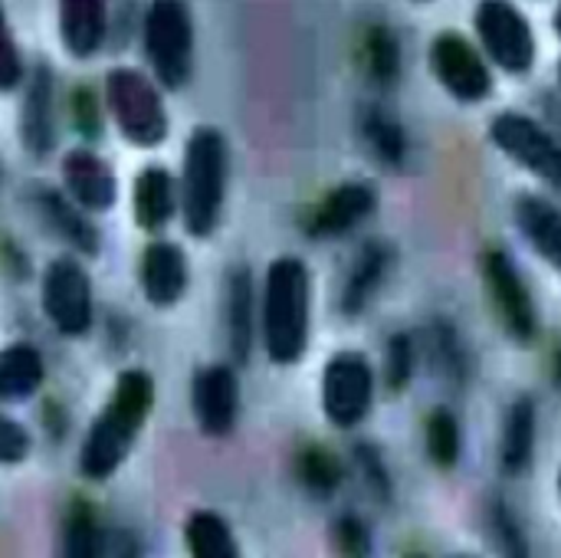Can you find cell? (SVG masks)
Returning <instances> with one entry per match:
<instances>
[{
    "instance_id": "21",
    "label": "cell",
    "mask_w": 561,
    "mask_h": 558,
    "mask_svg": "<svg viewBox=\"0 0 561 558\" xmlns=\"http://www.w3.org/2000/svg\"><path fill=\"white\" fill-rule=\"evenodd\" d=\"M108 33V0H59V36L72 59H89Z\"/></svg>"
},
{
    "instance_id": "35",
    "label": "cell",
    "mask_w": 561,
    "mask_h": 558,
    "mask_svg": "<svg viewBox=\"0 0 561 558\" xmlns=\"http://www.w3.org/2000/svg\"><path fill=\"white\" fill-rule=\"evenodd\" d=\"M332 536H335V546L345 556H368L371 553V533H368V526L358 516H342L335 523Z\"/></svg>"
},
{
    "instance_id": "10",
    "label": "cell",
    "mask_w": 561,
    "mask_h": 558,
    "mask_svg": "<svg viewBox=\"0 0 561 558\" xmlns=\"http://www.w3.org/2000/svg\"><path fill=\"white\" fill-rule=\"evenodd\" d=\"M483 280H486V289H490V299H493V309L503 322V329L510 332V339L529 345L536 342L539 335V306H536V296L529 289V283L523 280L516 260L500 250V247H490L483 253Z\"/></svg>"
},
{
    "instance_id": "4",
    "label": "cell",
    "mask_w": 561,
    "mask_h": 558,
    "mask_svg": "<svg viewBox=\"0 0 561 558\" xmlns=\"http://www.w3.org/2000/svg\"><path fill=\"white\" fill-rule=\"evenodd\" d=\"M105 109L118 135L135 148H158L171 135V115L161 82L131 66H115L105 76Z\"/></svg>"
},
{
    "instance_id": "41",
    "label": "cell",
    "mask_w": 561,
    "mask_h": 558,
    "mask_svg": "<svg viewBox=\"0 0 561 558\" xmlns=\"http://www.w3.org/2000/svg\"><path fill=\"white\" fill-rule=\"evenodd\" d=\"M559 497H561V470H559Z\"/></svg>"
},
{
    "instance_id": "26",
    "label": "cell",
    "mask_w": 561,
    "mask_h": 558,
    "mask_svg": "<svg viewBox=\"0 0 561 558\" xmlns=\"http://www.w3.org/2000/svg\"><path fill=\"white\" fill-rule=\"evenodd\" d=\"M424 444H427V457L440 467V470H454L463 457V431L460 421L454 418V411L447 408H434L427 424H424Z\"/></svg>"
},
{
    "instance_id": "32",
    "label": "cell",
    "mask_w": 561,
    "mask_h": 558,
    "mask_svg": "<svg viewBox=\"0 0 561 558\" xmlns=\"http://www.w3.org/2000/svg\"><path fill=\"white\" fill-rule=\"evenodd\" d=\"M23 79H26L23 53L16 46V36H13L3 3H0V92H13Z\"/></svg>"
},
{
    "instance_id": "7",
    "label": "cell",
    "mask_w": 561,
    "mask_h": 558,
    "mask_svg": "<svg viewBox=\"0 0 561 558\" xmlns=\"http://www.w3.org/2000/svg\"><path fill=\"white\" fill-rule=\"evenodd\" d=\"M473 26L480 36V49L503 72L526 76L536 66L539 43L533 23L513 0H480L473 13Z\"/></svg>"
},
{
    "instance_id": "13",
    "label": "cell",
    "mask_w": 561,
    "mask_h": 558,
    "mask_svg": "<svg viewBox=\"0 0 561 558\" xmlns=\"http://www.w3.org/2000/svg\"><path fill=\"white\" fill-rule=\"evenodd\" d=\"M62 191L89 214H105L118 201V174L108 158L92 148H72L59 164Z\"/></svg>"
},
{
    "instance_id": "37",
    "label": "cell",
    "mask_w": 561,
    "mask_h": 558,
    "mask_svg": "<svg viewBox=\"0 0 561 558\" xmlns=\"http://www.w3.org/2000/svg\"><path fill=\"white\" fill-rule=\"evenodd\" d=\"M496 523L503 526L500 539L506 543V549H510V553H526V546H523V536L516 533V523H513V516H510V513H506L503 506L496 510Z\"/></svg>"
},
{
    "instance_id": "22",
    "label": "cell",
    "mask_w": 561,
    "mask_h": 558,
    "mask_svg": "<svg viewBox=\"0 0 561 558\" xmlns=\"http://www.w3.org/2000/svg\"><path fill=\"white\" fill-rule=\"evenodd\" d=\"M46 382L43 352L33 342H10L0 349V401L20 405L30 401Z\"/></svg>"
},
{
    "instance_id": "3",
    "label": "cell",
    "mask_w": 561,
    "mask_h": 558,
    "mask_svg": "<svg viewBox=\"0 0 561 558\" xmlns=\"http://www.w3.org/2000/svg\"><path fill=\"white\" fill-rule=\"evenodd\" d=\"M227 178H230V145L220 128L197 125L184 148L178 197L181 220L194 240H210L220 227L227 204Z\"/></svg>"
},
{
    "instance_id": "1",
    "label": "cell",
    "mask_w": 561,
    "mask_h": 558,
    "mask_svg": "<svg viewBox=\"0 0 561 558\" xmlns=\"http://www.w3.org/2000/svg\"><path fill=\"white\" fill-rule=\"evenodd\" d=\"M154 398L158 388L145 368H125L115 378V391L89 424L79 451V474L85 480L105 483L108 477L118 474V467L128 460L141 428L154 411Z\"/></svg>"
},
{
    "instance_id": "36",
    "label": "cell",
    "mask_w": 561,
    "mask_h": 558,
    "mask_svg": "<svg viewBox=\"0 0 561 558\" xmlns=\"http://www.w3.org/2000/svg\"><path fill=\"white\" fill-rule=\"evenodd\" d=\"M358 464H362V470H365V477H368V487H371L378 497H388L391 480H388L385 460H381L371 447H362V451H358Z\"/></svg>"
},
{
    "instance_id": "19",
    "label": "cell",
    "mask_w": 561,
    "mask_h": 558,
    "mask_svg": "<svg viewBox=\"0 0 561 558\" xmlns=\"http://www.w3.org/2000/svg\"><path fill=\"white\" fill-rule=\"evenodd\" d=\"M36 207H39V217L46 220V227L59 240H66L76 253H85V257L99 253V247H102L99 227L89 220V210H82L66 191L39 187L36 191Z\"/></svg>"
},
{
    "instance_id": "27",
    "label": "cell",
    "mask_w": 561,
    "mask_h": 558,
    "mask_svg": "<svg viewBox=\"0 0 561 558\" xmlns=\"http://www.w3.org/2000/svg\"><path fill=\"white\" fill-rule=\"evenodd\" d=\"M362 132H365V141L371 145L378 161H385L391 168L404 164V158H408V135H404L398 118H391L385 109H368Z\"/></svg>"
},
{
    "instance_id": "18",
    "label": "cell",
    "mask_w": 561,
    "mask_h": 558,
    "mask_svg": "<svg viewBox=\"0 0 561 558\" xmlns=\"http://www.w3.org/2000/svg\"><path fill=\"white\" fill-rule=\"evenodd\" d=\"M513 220L533 253L561 273V204L542 194H519L513 204Z\"/></svg>"
},
{
    "instance_id": "24",
    "label": "cell",
    "mask_w": 561,
    "mask_h": 558,
    "mask_svg": "<svg viewBox=\"0 0 561 558\" xmlns=\"http://www.w3.org/2000/svg\"><path fill=\"white\" fill-rule=\"evenodd\" d=\"M256 293H253V276L247 266L230 273L227 283V335H230V352L237 362H247L253 352V339H256Z\"/></svg>"
},
{
    "instance_id": "9",
    "label": "cell",
    "mask_w": 561,
    "mask_h": 558,
    "mask_svg": "<svg viewBox=\"0 0 561 558\" xmlns=\"http://www.w3.org/2000/svg\"><path fill=\"white\" fill-rule=\"evenodd\" d=\"M375 368L362 352H339L322 368V414L339 431H355L375 405Z\"/></svg>"
},
{
    "instance_id": "2",
    "label": "cell",
    "mask_w": 561,
    "mask_h": 558,
    "mask_svg": "<svg viewBox=\"0 0 561 558\" xmlns=\"http://www.w3.org/2000/svg\"><path fill=\"white\" fill-rule=\"evenodd\" d=\"M260 339L273 365H299L312 339V273L299 257H276L266 266L260 296Z\"/></svg>"
},
{
    "instance_id": "6",
    "label": "cell",
    "mask_w": 561,
    "mask_h": 558,
    "mask_svg": "<svg viewBox=\"0 0 561 558\" xmlns=\"http://www.w3.org/2000/svg\"><path fill=\"white\" fill-rule=\"evenodd\" d=\"M490 141L503 158L539 178L561 201V141L533 115L526 112H500L490 122Z\"/></svg>"
},
{
    "instance_id": "29",
    "label": "cell",
    "mask_w": 561,
    "mask_h": 558,
    "mask_svg": "<svg viewBox=\"0 0 561 558\" xmlns=\"http://www.w3.org/2000/svg\"><path fill=\"white\" fill-rule=\"evenodd\" d=\"M365 66L368 76L381 86H391L401 72V49L388 26H371L365 36Z\"/></svg>"
},
{
    "instance_id": "14",
    "label": "cell",
    "mask_w": 561,
    "mask_h": 558,
    "mask_svg": "<svg viewBox=\"0 0 561 558\" xmlns=\"http://www.w3.org/2000/svg\"><path fill=\"white\" fill-rule=\"evenodd\" d=\"M378 207V194L371 184L365 181H345L339 187H332L309 214V237L316 240H339L345 234H352L358 224H365Z\"/></svg>"
},
{
    "instance_id": "25",
    "label": "cell",
    "mask_w": 561,
    "mask_h": 558,
    "mask_svg": "<svg viewBox=\"0 0 561 558\" xmlns=\"http://www.w3.org/2000/svg\"><path fill=\"white\" fill-rule=\"evenodd\" d=\"M184 543L194 558H237L240 546L230 529V523L220 513L197 510L184 523Z\"/></svg>"
},
{
    "instance_id": "17",
    "label": "cell",
    "mask_w": 561,
    "mask_h": 558,
    "mask_svg": "<svg viewBox=\"0 0 561 558\" xmlns=\"http://www.w3.org/2000/svg\"><path fill=\"white\" fill-rule=\"evenodd\" d=\"M181 210L178 181L164 164H148L131 184V217L145 234H161Z\"/></svg>"
},
{
    "instance_id": "31",
    "label": "cell",
    "mask_w": 561,
    "mask_h": 558,
    "mask_svg": "<svg viewBox=\"0 0 561 558\" xmlns=\"http://www.w3.org/2000/svg\"><path fill=\"white\" fill-rule=\"evenodd\" d=\"M414 342L408 332H398L388 339V352H385V385L391 391H404L414 378Z\"/></svg>"
},
{
    "instance_id": "30",
    "label": "cell",
    "mask_w": 561,
    "mask_h": 558,
    "mask_svg": "<svg viewBox=\"0 0 561 558\" xmlns=\"http://www.w3.org/2000/svg\"><path fill=\"white\" fill-rule=\"evenodd\" d=\"M66 553L69 556H99L102 553V529L99 520L92 516L89 506H76L66 520V533H62Z\"/></svg>"
},
{
    "instance_id": "8",
    "label": "cell",
    "mask_w": 561,
    "mask_h": 558,
    "mask_svg": "<svg viewBox=\"0 0 561 558\" xmlns=\"http://www.w3.org/2000/svg\"><path fill=\"white\" fill-rule=\"evenodd\" d=\"M39 303H43L46 322L59 335L66 339L89 335L92 319H95V299H92V280L79 260L56 257L43 266Z\"/></svg>"
},
{
    "instance_id": "39",
    "label": "cell",
    "mask_w": 561,
    "mask_h": 558,
    "mask_svg": "<svg viewBox=\"0 0 561 558\" xmlns=\"http://www.w3.org/2000/svg\"><path fill=\"white\" fill-rule=\"evenodd\" d=\"M556 375H559V382H561V352L556 355Z\"/></svg>"
},
{
    "instance_id": "28",
    "label": "cell",
    "mask_w": 561,
    "mask_h": 558,
    "mask_svg": "<svg viewBox=\"0 0 561 558\" xmlns=\"http://www.w3.org/2000/svg\"><path fill=\"white\" fill-rule=\"evenodd\" d=\"M342 477H345V470H342V464H339V457L332 451L312 444V447H306L299 454V480H302V487L309 493L332 497L339 490Z\"/></svg>"
},
{
    "instance_id": "11",
    "label": "cell",
    "mask_w": 561,
    "mask_h": 558,
    "mask_svg": "<svg viewBox=\"0 0 561 558\" xmlns=\"http://www.w3.org/2000/svg\"><path fill=\"white\" fill-rule=\"evenodd\" d=\"M431 72L444 86V92L463 105L486 102L493 95V69L486 53L477 49L463 33H440L431 43Z\"/></svg>"
},
{
    "instance_id": "23",
    "label": "cell",
    "mask_w": 561,
    "mask_h": 558,
    "mask_svg": "<svg viewBox=\"0 0 561 558\" xmlns=\"http://www.w3.org/2000/svg\"><path fill=\"white\" fill-rule=\"evenodd\" d=\"M391 270V247L385 240H368L362 253L352 263V273L342 286V312L345 316H362L375 293L381 289L385 276Z\"/></svg>"
},
{
    "instance_id": "5",
    "label": "cell",
    "mask_w": 561,
    "mask_h": 558,
    "mask_svg": "<svg viewBox=\"0 0 561 558\" xmlns=\"http://www.w3.org/2000/svg\"><path fill=\"white\" fill-rule=\"evenodd\" d=\"M151 76L164 89H184L194 72V13L187 0H151L141 30Z\"/></svg>"
},
{
    "instance_id": "15",
    "label": "cell",
    "mask_w": 561,
    "mask_h": 558,
    "mask_svg": "<svg viewBox=\"0 0 561 558\" xmlns=\"http://www.w3.org/2000/svg\"><path fill=\"white\" fill-rule=\"evenodd\" d=\"M141 293L154 309H171L187 296L191 286V263L187 253L171 240H151L141 253L138 266Z\"/></svg>"
},
{
    "instance_id": "40",
    "label": "cell",
    "mask_w": 561,
    "mask_h": 558,
    "mask_svg": "<svg viewBox=\"0 0 561 558\" xmlns=\"http://www.w3.org/2000/svg\"><path fill=\"white\" fill-rule=\"evenodd\" d=\"M559 86H561V59H559Z\"/></svg>"
},
{
    "instance_id": "20",
    "label": "cell",
    "mask_w": 561,
    "mask_h": 558,
    "mask_svg": "<svg viewBox=\"0 0 561 558\" xmlns=\"http://www.w3.org/2000/svg\"><path fill=\"white\" fill-rule=\"evenodd\" d=\"M539 444V408L533 398H516L506 408L503 431H500V464L506 477H523L536 460Z\"/></svg>"
},
{
    "instance_id": "38",
    "label": "cell",
    "mask_w": 561,
    "mask_h": 558,
    "mask_svg": "<svg viewBox=\"0 0 561 558\" xmlns=\"http://www.w3.org/2000/svg\"><path fill=\"white\" fill-rule=\"evenodd\" d=\"M556 33L561 36V3H559V10H556Z\"/></svg>"
},
{
    "instance_id": "34",
    "label": "cell",
    "mask_w": 561,
    "mask_h": 558,
    "mask_svg": "<svg viewBox=\"0 0 561 558\" xmlns=\"http://www.w3.org/2000/svg\"><path fill=\"white\" fill-rule=\"evenodd\" d=\"M72 122H76V132L85 138H99V132H102V105L89 86H79L72 92Z\"/></svg>"
},
{
    "instance_id": "33",
    "label": "cell",
    "mask_w": 561,
    "mask_h": 558,
    "mask_svg": "<svg viewBox=\"0 0 561 558\" xmlns=\"http://www.w3.org/2000/svg\"><path fill=\"white\" fill-rule=\"evenodd\" d=\"M30 451H33L30 431L16 418H10L7 411H0V467L23 464L30 457Z\"/></svg>"
},
{
    "instance_id": "12",
    "label": "cell",
    "mask_w": 561,
    "mask_h": 558,
    "mask_svg": "<svg viewBox=\"0 0 561 558\" xmlns=\"http://www.w3.org/2000/svg\"><path fill=\"white\" fill-rule=\"evenodd\" d=\"M194 421L204 437H230L240 418V378L230 365H207L191 388Z\"/></svg>"
},
{
    "instance_id": "16",
    "label": "cell",
    "mask_w": 561,
    "mask_h": 558,
    "mask_svg": "<svg viewBox=\"0 0 561 558\" xmlns=\"http://www.w3.org/2000/svg\"><path fill=\"white\" fill-rule=\"evenodd\" d=\"M46 66L33 69L20 102V141L30 155L46 158L56 145V92Z\"/></svg>"
}]
</instances>
